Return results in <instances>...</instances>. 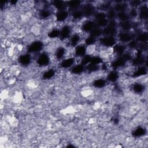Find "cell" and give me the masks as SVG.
Masks as SVG:
<instances>
[{
    "label": "cell",
    "mask_w": 148,
    "mask_h": 148,
    "mask_svg": "<svg viewBox=\"0 0 148 148\" xmlns=\"http://www.w3.org/2000/svg\"><path fill=\"white\" fill-rule=\"evenodd\" d=\"M71 33V28L69 25L64 26L60 30V38L61 40H63L67 39Z\"/></svg>",
    "instance_id": "cell-7"
},
{
    "label": "cell",
    "mask_w": 148,
    "mask_h": 148,
    "mask_svg": "<svg viewBox=\"0 0 148 148\" xmlns=\"http://www.w3.org/2000/svg\"><path fill=\"white\" fill-rule=\"evenodd\" d=\"M53 6L58 10V11L60 10H65V8L67 6V5L62 1L61 0H55L53 2Z\"/></svg>",
    "instance_id": "cell-15"
},
{
    "label": "cell",
    "mask_w": 148,
    "mask_h": 148,
    "mask_svg": "<svg viewBox=\"0 0 148 148\" xmlns=\"http://www.w3.org/2000/svg\"><path fill=\"white\" fill-rule=\"evenodd\" d=\"M102 35V29L99 27H95L90 32V35L95 38L100 37Z\"/></svg>",
    "instance_id": "cell-24"
},
{
    "label": "cell",
    "mask_w": 148,
    "mask_h": 148,
    "mask_svg": "<svg viewBox=\"0 0 148 148\" xmlns=\"http://www.w3.org/2000/svg\"><path fill=\"white\" fill-rule=\"evenodd\" d=\"M97 41V38L92 37L90 35H89L88 37H87L84 40L85 45L87 46H90L92 45H94Z\"/></svg>",
    "instance_id": "cell-34"
},
{
    "label": "cell",
    "mask_w": 148,
    "mask_h": 148,
    "mask_svg": "<svg viewBox=\"0 0 148 148\" xmlns=\"http://www.w3.org/2000/svg\"><path fill=\"white\" fill-rule=\"evenodd\" d=\"M116 27L108 24L106 27L102 29V35L104 36H113L116 33Z\"/></svg>",
    "instance_id": "cell-5"
},
{
    "label": "cell",
    "mask_w": 148,
    "mask_h": 148,
    "mask_svg": "<svg viewBox=\"0 0 148 148\" xmlns=\"http://www.w3.org/2000/svg\"><path fill=\"white\" fill-rule=\"evenodd\" d=\"M75 61L74 58H67L61 62V66L64 68H69L73 64Z\"/></svg>",
    "instance_id": "cell-17"
},
{
    "label": "cell",
    "mask_w": 148,
    "mask_h": 148,
    "mask_svg": "<svg viewBox=\"0 0 148 148\" xmlns=\"http://www.w3.org/2000/svg\"><path fill=\"white\" fill-rule=\"evenodd\" d=\"M138 42L140 43H147L148 40V34L147 32L139 33L135 39Z\"/></svg>",
    "instance_id": "cell-20"
},
{
    "label": "cell",
    "mask_w": 148,
    "mask_h": 148,
    "mask_svg": "<svg viewBox=\"0 0 148 148\" xmlns=\"http://www.w3.org/2000/svg\"><path fill=\"white\" fill-rule=\"evenodd\" d=\"M97 27L96 22L93 21H87L85 22L82 26V29L83 31L86 32H90L94 28Z\"/></svg>",
    "instance_id": "cell-8"
},
{
    "label": "cell",
    "mask_w": 148,
    "mask_h": 148,
    "mask_svg": "<svg viewBox=\"0 0 148 148\" xmlns=\"http://www.w3.org/2000/svg\"><path fill=\"white\" fill-rule=\"evenodd\" d=\"M119 40L124 43H128L130 41L134 39L133 35L127 31H123L121 32H120L119 35Z\"/></svg>",
    "instance_id": "cell-6"
},
{
    "label": "cell",
    "mask_w": 148,
    "mask_h": 148,
    "mask_svg": "<svg viewBox=\"0 0 148 148\" xmlns=\"http://www.w3.org/2000/svg\"><path fill=\"white\" fill-rule=\"evenodd\" d=\"M121 21H127L130 20V16L128 13H127L125 12H121L117 13V16H116Z\"/></svg>",
    "instance_id": "cell-26"
},
{
    "label": "cell",
    "mask_w": 148,
    "mask_h": 148,
    "mask_svg": "<svg viewBox=\"0 0 148 148\" xmlns=\"http://www.w3.org/2000/svg\"><path fill=\"white\" fill-rule=\"evenodd\" d=\"M146 133V130L144 128L139 127L136 128L132 132V135L135 137H140L144 135Z\"/></svg>",
    "instance_id": "cell-25"
},
{
    "label": "cell",
    "mask_w": 148,
    "mask_h": 148,
    "mask_svg": "<svg viewBox=\"0 0 148 148\" xmlns=\"http://www.w3.org/2000/svg\"><path fill=\"white\" fill-rule=\"evenodd\" d=\"M147 73V68L145 66H140L132 73L133 77H140Z\"/></svg>",
    "instance_id": "cell-16"
},
{
    "label": "cell",
    "mask_w": 148,
    "mask_h": 148,
    "mask_svg": "<svg viewBox=\"0 0 148 148\" xmlns=\"http://www.w3.org/2000/svg\"><path fill=\"white\" fill-rule=\"evenodd\" d=\"M145 87L143 84L137 83L134 84L132 87L133 90L136 92V93H141L144 91Z\"/></svg>",
    "instance_id": "cell-31"
},
{
    "label": "cell",
    "mask_w": 148,
    "mask_h": 148,
    "mask_svg": "<svg viewBox=\"0 0 148 148\" xmlns=\"http://www.w3.org/2000/svg\"><path fill=\"white\" fill-rule=\"evenodd\" d=\"M130 17H135L136 16H138V12L137 10L135 9V8H132V9L130 10L129 13H128Z\"/></svg>",
    "instance_id": "cell-44"
},
{
    "label": "cell",
    "mask_w": 148,
    "mask_h": 148,
    "mask_svg": "<svg viewBox=\"0 0 148 148\" xmlns=\"http://www.w3.org/2000/svg\"><path fill=\"white\" fill-rule=\"evenodd\" d=\"M125 63L126 62L120 56V57H118L116 60L113 61L110 64V66L113 68L116 69V68L123 66L125 64Z\"/></svg>",
    "instance_id": "cell-11"
},
{
    "label": "cell",
    "mask_w": 148,
    "mask_h": 148,
    "mask_svg": "<svg viewBox=\"0 0 148 148\" xmlns=\"http://www.w3.org/2000/svg\"><path fill=\"white\" fill-rule=\"evenodd\" d=\"M138 14L139 17L142 20H147L148 18V8L146 6H142L139 10Z\"/></svg>",
    "instance_id": "cell-14"
},
{
    "label": "cell",
    "mask_w": 148,
    "mask_h": 148,
    "mask_svg": "<svg viewBox=\"0 0 148 148\" xmlns=\"http://www.w3.org/2000/svg\"><path fill=\"white\" fill-rule=\"evenodd\" d=\"M54 74H55V72L54 70L49 69L43 73V77L45 79H49L53 77L54 76Z\"/></svg>",
    "instance_id": "cell-39"
},
{
    "label": "cell",
    "mask_w": 148,
    "mask_h": 148,
    "mask_svg": "<svg viewBox=\"0 0 148 148\" xmlns=\"http://www.w3.org/2000/svg\"><path fill=\"white\" fill-rule=\"evenodd\" d=\"M94 17H95V19L96 21L107 18L106 17V14L105 12H102V11L95 13Z\"/></svg>",
    "instance_id": "cell-38"
},
{
    "label": "cell",
    "mask_w": 148,
    "mask_h": 148,
    "mask_svg": "<svg viewBox=\"0 0 148 148\" xmlns=\"http://www.w3.org/2000/svg\"><path fill=\"white\" fill-rule=\"evenodd\" d=\"M43 47V43L42 41L36 40L31 43L28 48V51L31 53H35L40 51Z\"/></svg>",
    "instance_id": "cell-2"
},
{
    "label": "cell",
    "mask_w": 148,
    "mask_h": 148,
    "mask_svg": "<svg viewBox=\"0 0 148 148\" xmlns=\"http://www.w3.org/2000/svg\"><path fill=\"white\" fill-rule=\"evenodd\" d=\"M125 50V47L121 44H116L113 47V52L114 54L118 56L119 57L121 56Z\"/></svg>",
    "instance_id": "cell-9"
},
{
    "label": "cell",
    "mask_w": 148,
    "mask_h": 148,
    "mask_svg": "<svg viewBox=\"0 0 148 148\" xmlns=\"http://www.w3.org/2000/svg\"><path fill=\"white\" fill-rule=\"evenodd\" d=\"M138 44H139V42L136 39H133L132 40L130 41L128 43H127V46L131 49L134 50V49H135L136 48L138 47Z\"/></svg>",
    "instance_id": "cell-41"
},
{
    "label": "cell",
    "mask_w": 148,
    "mask_h": 148,
    "mask_svg": "<svg viewBox=\"0 0 148 148\" xmlns=\"http://www.w3.org/2000/svg\"><path fill=\"white\" fill-rule=\"evenodd\" d=\"M68 17V12L66 10L58 11L56 14V20L58 22L65 21Z\"/></svg>",
    "instance_id": "cell-12"
},
{
    "label": "cell",
    "mask_w": 148,
    "mask_h": 148,
    "mask_svg": "<svg viewBox=\"0 0 148 148\" xmlns=\"http://www.w3.org/2000/svg\"><path fill=\"white\" fill-rule=\"evenodd\" d=\"M83 16L86 17H90L93 14H95V9L94 6L91 4L84 5L82 9Z\"/></svg>",
    "instance_id": "cell-4"
},
{
    "label": "cell",
    "mask_w": 148,
    "mask_h": 148,
    "mask_svg": "<svg viewBox=\"0 0 148 148\" xmlns=\"http://www.w3.org/2000/svg\"><path fill=\"white\" fill-rule=\"evenodd\" d=\"M120 27L124 31L127 32L132 28V24L129 20H127L124 21H121L120 23Z\"/></svg>",
    "instance_id": "cell-22"
},
{
    "label": "cell",
    "mask_w": 148,
    "mask_h": 148,
    "mask_svg": "<svg viewBox=\"0 0 148 148\" xmlns=\"http://www.w3.org/2000/svg\"><path fill=\"white\" fill-rule=\"evenodd\" d=\"M18 62L23 65H27L31 62V56L29 54H24L18 58Z\"/></svg>",
    "instance_id": "cell-13"
},
{
    "label": "cell",
    "mask_w": 148,
    "mask_h": 148,
    "mask_svg": "<svg viewBox=\"0 0 148 148\" xmlns=\"http://www.w3.org/2000/svg\"><path fill=\"white\" fill-rule=\"evenodd\" d=\"M119 74L116 71H110L107 76V80L110 82H115L119 79Z\"/></svg>",
    "instance_id": "cell-21"
},
{
    "label": "cell",
    "mask_w": 148,
    "mask_h": 148,
    "mask_svg": "<svg viewBox=\"0 0 148 148\" xmlns=\"http://www.w3.org/2000/svg\"><path fill=\"white\" fill-rule=\"evenodd\" d=\"M49 62L50 58L49 57V55L45 52L40 54L37 59V63L40 66H47L49 64Z\"/></svg>",
    "instance_id": "cell-3"
},
{
    "label": "cell",
    "mask_w": 148,
    "mask_h": 148,
    "mask_svg": "<svg viewBox=\"0 0 148 148\" xmlns=\"http://www.w3.org/2000/svg\"><path fill=\"white\" fill-rule=\"evenodd\" d=\"M122 58L127 62V61H131L132 59V56L131 55V53H124L121 56Z\"/></svg>",
    "instance_id": "cell-43"
},
{
    "label": "cell",
    "mask_w": 148,
    "mask_h": 148,
    "mask_svg": "<svg viewBox=\"0 0 148 148\" xmlns=\"http://www.w3.org/2000/svg\"><path fill=\"white\" fill-rule=\"evenodd\" d=\"M103 62V59L99 56H92L91 62L94 64L99 65Z\"/></svg>",
    "instance_id": "cell-40"
},
{
    "label": "cell",
    "mask_w": 148,
    "mask_h": 148,
    "mask_svg": "<svg viewBox=\"0 0 148 148\" xmlns=\"http://www.w3.org/2000/svg\"><path fill=\"white\" fill-rule=\"evenodd\" d=\"M130 3H131V5L132 6V8H135V7L138 6L140 5L141 1L135 0V1H132Z\"/></svg>",
    "instance_id": "cell-45"
},
{
    "label": "cell",
    "mask_w": 148,
    "mask_h": 148,
    "mask_svg": "<svg viewBox=\"0 0 148 148\" xmlns=\"http://www.w3.org/2000/svg\"><path fill=\"white\" fill-rule=\"evenodd\" d=\"M72 15L73 18L74 19H76V20L80 19V18H81L83 16V14L82 13V10H79V9L73 10L72 12Z\"/></svg>",
    "instance_id": "cell-37"
},
{
    "label": "cell",
    "mask_w": 148,
    "mask_h": 148,
    "mask_svg": "<svg viewBox=\"0 0 148 148\" xmlns=\"http://www.w3.org/2000/svg\"><path fill=\"white\" fill-rule=\"evenodd\" d=\"M106 83V82L105 80L103 79H99L95 80L93 82V85L94 87L97 88H102L105 86Z\"/></svg>",
    "instance_id": "cell-30"
},
{
    "label": "cell",
    "mask_w": 148,
    "mask_h": 148,
    "mask_svg": "<svg viewBox=\"0 0 148 148\" xmlns=\"http://www.w3.org/2000/svg\"><path fill=\"white\" fill-rule=\"evenodd\" d=\"M127 8V5L123 3V2H119L116 3L114 8H113L117 13L121 12H125Z\"/></svg>",
    "instance_id": "cell-19"
},
{
    "label": "cell",
    "mask_w": 148,
    "mask_h": 148,
    "mask_svg": "<svg viewBox=\"0 0 148 148\" xmlns=\"http://www.w3.org/2000/svg\"><path fill=\"white\" fill-rule=\"evenodd\" d=\"M99 42L101 45L107 47H113L116 44V39L114 36H104L103 37H101L99 39Z\"/></svg>",
    "instance_id": "cell-1"
},
{
    "label": "cell",
    "mask_w": 148,
    "mask_h": 148,
    "mask_svg": "<svg viewBox=\"0 0 148 148\" xmlns=\"http://www.w3.org/2000/svg\"><path fill=\"white\" fill-rule=\"evenodd\" d=\"M80 1H76V0H73L68 1L67 3V6L71 9H72L73 11L75 10H77L78 8L80 5Z\"/></svg>",
    "instance_id": "cell-23"
},
{
    "label": "cell",
    "mask_w": 148,
    "mask_h": 148,
    "mask_svg": "<svg viewBox=\"0 0 148 148\" xmlns=\"http://www.w3.org/2000/svg\"><path fill=\"white\" fill-rule=\"evenodd\" d=\"M80 40V37L77 34H75L71 36L69 40V44L73 47H76Z\"/></svg>",
    "instance_id": "cell-18"
},
{
    "label": "cell",
    "mask_w": 148,
    "mask_h": 148,
    "mask_svg": "<svg viewBox=\"0 0 148 148\" xmlns=\"http://www.w3.org/2000/svg\"><path fill=\"white\" fill-rule=\"evenodd\" d=\"M117 16V12L112 8H110L108 10L106 13V17L109 20H113Z\"/></svg>",
    "instance_id": "cell-33"
},
{
    "label": "cell",
    "mask_w": 148,
    "mask_h": 148,
    "mask_svg": "<svg viewBox=\"0 0 148 148\" xmlns=\"http://www.w3.org/2000/svg\"><path fill=\"white\" fill-rule=\"evenodd\" d=\"M84 70V66L82 64H77L72 68L71 72L75 74L82 73Z\"/></svg>",
    "instance_id": "cell-27"
},
{
    "label": "cell",
    "mask_w": 148,
    "mask_h": 148,
    "mask_svg": "<svg viewBox=\"0 0 148 148\" xmlns=\"http://www.w3.org/2000/svg\"><path fill=\"white\" fill-rule=\"evenodd\" d=\"M92 56L90 54H86L84 56L80 61V64L83 65V66H86L87 64L91 62Z\"/></svg>",
    "instance_id": "cell-32"
},
{
    "label": "cell",
    "mask_w": 148,
    "mask_h": 148,
    "mask_svg": "<svg viewBox=\"0 0 148 148\" xmlns=\"http://www.w3.org/2000/svg\"><path fill=\"white\" fill-rule=\"evenodd\" d=\"M60 30L54 29H53L51 31H50L48 33L47 35L50 38L54 39V38H56L57 37H59L60 36Z\"/></svg>",
    "instance_id": "cell-36"
},
{
    "label": "cell",
    "mask_w": 148,
    "mask_h": 148,
    "mask_svg": "<svg viewBox=\"0 0 148 148\" xmlns=\"http://www.w3.org/2000/svg\"><path fill=\"white\" fill-rule=\"evenodd\" d=\"M51 14V12L48 9H43L39 13L40 17L42 18H48Z\"/></svg>",
    "instance_id": "cell-42"
},
{
    "label": "cell",
    "mask_w": 148,
    "mask_h": 148,
    "mask_svg": "<svg viewBox=\"0 0 148 148\" xmlns=\"http://www.w3.org/2000/svg\"><path fill=\"white\" fill-rule=\"evenodd\" d=\"M86 69L90 72H94L99 69V65H96L92 63H90L86 66Z\"/></svg>",
    "instance_id": "cell-29"
},
{
    "label": "cell",
    "mask_w": 148,
    "mask_h": 148,
    "mask_svg": "<svg viewBox=\"0 0 148 148\" xmlns=\"http://www.w3.org/2000/svg\"><path fill=\"white\" fill-rule=\"evenodd\" d=\"M109 21V20L107 18H105V19L99 20V21H96L97 27H99V28H105L108 25Z\"/></svg>",
    "instance_id": "cell-35"
},
{
    "label": "cell",
    "mask_w": 148,
    "mask_h": 148,
    "mask_svg": "<svg viewBox=\"0 0 148 148\" xmlns=\"http://www.w3.org/2000/svg\"><path fill=\"white\" fill-rule=\"evenodd\" d=\"M65 52H66V50L64 47H58L55 52V55L56 58L58 59H61L65 54Z\"/></svg>",
    "instance_id": "cell-28"
},
{
    "label": "cell",
    "mask_w": 148,
    "mask_h": 148,
    "mask_svg": "<svg viewBox=\"0 0 148 148\" xmlns=\"http://www.w3.org/2000/svg\"><path fill=\"white\" fill-rule=\"evenodd\" d=\"M86 47L84 45H77L75 50V54L77 57H83L86 54Z\"/></svg>",
    "instance_id": "cell-10"
}]
</instances>
